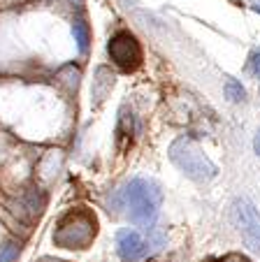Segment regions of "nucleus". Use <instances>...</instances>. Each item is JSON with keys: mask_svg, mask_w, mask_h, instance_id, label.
Listing matches in <instances>:
<instances>
[{"mask_svg": "<svg viewBox=\"0 0 260 262\" xmlns=\"http://www.w3.org/2000/svg\"><path fill=\"white\" fill-rule=\"evenodd\" d=\"M165 239L161 232L149 230V237H142L135 228H121L116 232V253L123 262H139L151 253L161 251Z\"/></svg>", "mask_w": 260, "mask_h": 262, "instance_id": "nucleus-4", "label": "nucleus"}, {"mask_svg": "<svg viewBox=\"0 0 260 262\" xmlns=\"http://www.w3.org/2000/svg\"><path fill=\"white\" fill-rule=\"evenodd\" d=\"M19 253H21V244H16V242L0 244V262H16Z\"/></svg>", "mask_w": 260, "mask_h": 262, "instance_id": "nucleus-11", "label": "nucleus"}, {"mask_svg": "<svg viewBox=\"0 0 260 262\" xmlns=\"http://www.w3.org/2000/svg\"><path fill=\"white\" fill-rule=\"evenodd\" d=\"M109 58L114 60V65H118L126 72H133L142 63V47H139L137 37L130 30H118L116 35H112V40L107 45Z\"/></svg>", "mask_w": 260, "mask_h": 262, "instance_id": "nucleus-6", "label": "nucleus"}, {"mask_svg": "<svg viewBox=\"0 0 260 262\" xmlns=\"http://www.w3.org/2000/svg\"><path fill=\"white\" fill-rule=\"evenodd\" d=\"M98 221L86 209H72L56 225L54 242L61 248H86L95 239Z\"/></svg>", "mask_w": 260, "mask_h": 262, "instance_id": "nucleus-2", "label": "nucleus"}, {"mask_svg": "<svg viewBox=\"0 0 260 262\" xmlns=\"http://www.w3.org/2000/svg\"><path fill=\"white\" fill-rule=\"evenodd\" d=\"M39 262H63V260H54V257H45V260H39Z\"/></svg>", "mask_w": 260, "mask_h": 262, "instance_id": "nucleus-15", "label": "nucleus"}, {"mask_svg": "<svg viewBox=\"0 0 260 262\" xmlns=\"http://www.w3.org/2000/svg\"><path fill=\"white\" fill-rule=\"evenodd\" d=\"M114 86V74L109 68H105V65H100L98 70H95V79H93V98L95 100H105L107 98V93L112 91Z\"/></svg>", "mask_w": 260, "mask_h": 262, "instance_id": "nucleus-7", "label": "nucleus"}, {"mask_svg": "<svg viewBox=\"0 0 260 262\" xmlns=\"http://www.w3.org/2000/svg\"><path fill=\"white\" fill-rule=\"evenodd\" d=\"M226 95L230 102H242L246 98V91L237 79H226Z\"/></svg>", "mask_w": 260, "mask_h": 262, "instance_id": "nucleus-10", "label": "nucleus"}, {"mask_svg": "<svg viewBox=\"0 0 260 262\" xmlns=\"http://www.w3.org/2000/svg\"><path fill=\"white\" fill-rule=\"evenodd\" d=\"M230 216H232V223L237 225V230H239L244 244L249 246V251L260 255V213H258V209L246 198H239L232 202Z\"/></svg>", "mask_w": 260, "mask_h": 262, "instance_id": "nucleus-5", "label": "nucleus"}, {"mask_svg": "<svg viewBox=\"0 0 260 262\" xmlns=\"http://www.w3.org/2000/svg\"><path fill=\"white\" fill-rule=\"evenodd\" d=\"M112 204L116 209H126L128 218H130L135 225L153 230V223H156L158 213H161L163 190L151 179L135 177V179H130L123 188L116 190Z\"/></svg>", "mask_w": 260, "mask_h": 262, "instance_id": "nucleus-1", "label": "nucleus"}, {"mask_svg": "<svg viewBox=\"0 0 260 262\" xmlns=\"http://www.w3.org/2000/svg\"><path fill=\"white\" fill-rule=\"evenodd\" d=\"M72 35H74V42H77L79 54H86V51H89V42H91L89 24H86L84 19H74V24H72Z\"/></svg>", "mask_w": 260, "mask_h": 262, "instance_id": "nucleus-9", "label": "nucleus"}, {"mask_svg": "<svg viewBox=\"0 0 260 262\" xmlns=\"http://www.w3.org/2000/svg\"><path fill=\"white\" fill-rule=\"evenodd\" d=\"M251 70H253L255 77H260V51H255V54L251 56Z\"/></svg>", "mask_w": 260, "mask_h": 262, "instance_id": "nucleus-12", "label": "nucleus"}, {"mask_svg": "<svg viewBox=\"0 0 260 262\" xmlns=\"http://www.w3.org/2000/svg\"><path fill=\"white\" fill-rule=\"evenodd\" d=\"M253 151L260 156V130L255 133V139H253Z\"/></svg>", "mask_w": 260, "mask_h": 262, "instance_id": "nucleus-13", "label": "nucleus"}, {"mask_svg": "<svg viewBox=\"0 0 260 262\" xmlns=\"http://www.w3.org/2000/svg\"><path fill=\"white\" fill-rule=\"evenodd\" d=\"M133 130H135L133 112H128V107H123L121 112H118V125H116V142H118V146H123L126 142H130Z\"/></svg>", "mask_w": 260, "mask_h": 262, "instance_id": "nucleus-8", "label": "nucleus"}, {"mask_svg": "<svg viewBox=\"0 0 260 262\" xmlns=\"http://www.w3.org/2000/svg\"><path fill=\"white\" fill-rule=\"evenodd\" d=\"M70 3H72V5H82V0H70Z\"/></svg>", "mask_w": 260, "mask_h": 262, "instance_id": "nucleus-16", "label": "nucleus"}, {"mask_svg": "<svg viewBox=\"0 0 260 262\" xmlns=\"http://www.w3.org/2000/svg\"><path fill=\"white\" fill-rule=\"evenodd\" d=\"M170 158L186 177L195 179V181H209V179H214L216 172H218L216 165L207 158L205 151L188 137H179L177 142L172 144Z\"/></svg>", "mask_w": 260, "mask_h": 262, "instance_id": "nucleus-3", "label": "nucleus"}, {"mask_svg": "<svg viewBox=\"0 0 260 262\" xmlns=\"http://www.w3.org/2000/svg\"><path fill=\"white\" fill-rule=\"evenodd\" d=\"M226 262H246V260H244V257H228Z\"/></svg>", "mask_w": 260, "mask_h": 262, "instance_id": "nucleus-14", "label": "nucleus"}]
</instances>
